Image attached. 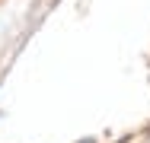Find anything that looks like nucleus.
Listing matches in <instances>:
<instances>
[{
    "label": "nucleus",
    "instance_id": "f257e3e1",
    "mask_svg": "<svg viewBox=\"0 0 150 143\" xmlns=\"http://www.w3.org/2000/svg\"><path fill=\"white\" fill-rule=\"evenodd\" d=\"M80 143H93V140H80Z\"/></svg>",
    "mask_w": 150,
    "mask_h": 143
}]
</instances>
